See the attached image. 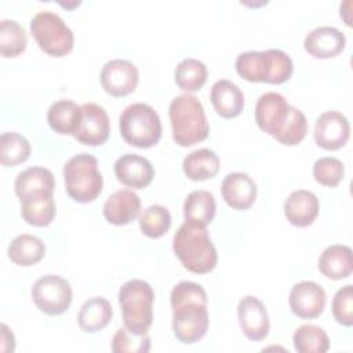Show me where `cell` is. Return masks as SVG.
I'll list each match as a JSON object with an SVG mask.
<instances>
[{"mask_svg": "<svg viewBox=\"0 0 353 353\" xmlns=\"http://www.w3.org/2000/svg\"><path fill=\"white\" fill-rule=\"evenodd\" d=\"M313 137L316 143L325 150H338L347 142L350 137L349 120L336 110L321 113L314 123Z\"/></svg>", "mask_w": 353, "mask_h": 353, "instance_id": "obj_12", "label": "cell"}, {"mask_svg": "<svg viewBox=\"0 0 353 353\" xmlns=\"http://www.w3.org/2000/svg\"><path fill=\"white\" fill-rule=\"evenodd\" d=\"M185 175L192 181H205L214 178L219 171V157L207 148L190 152L182 163Z\"/></svg>", "mask_w": 353, "mask_h": 353, "instance_id": "obj_27", "label": "cell"}, {"mask_svg": "<svg viewBox=\"0 0 353 353\" xmlns=\"http://www.w3.org/2000/svg\"><path fill=\"white\" fill-rule=\"evenodd\" d=\"M294 347L299 353H325L330 349V338L327 332L313 324L298 327L292 335Z\"/></svg>", "mask_w": 353, "mask_h": 353, "instance_id": "obj_31", "label": "cell"}, {"mask_svg": "<svg viewBox=\"0 0 353 353\" xmlns=\"http://www.w3.org/2000/svg\"><path fill=\"white\" fill-rule=\"evenodd\" d=\"M292 106L279 92L262 94L255 105V121L258 127L274 139L281 134L291 117Z\"/></svg>", "mask_w": 353, "mask_h": 353, "instance_id": "obj_9", "label": "cell"}, {"mask_svg": "<svg viewBox=\"0 0 353 353\" xmlns=\"http://www.w3.org/2000/svg\"><path fill=\"white\" fill-rule=\"evenodd\" d=\"M150 350V336L139 335L127 327L119 328L112 339V352L114 353H148Z\"/></svg>", "mask_w": 353, "mask_h": 353, "instance_id": "obj_35", "label": "cell"}, {"mask_svg": "<svg viewBox=\"0 0 353 353\" xmlns=\"http://www.w3.org/2000/svg\"><path fill=\"white\" fill-rule=\"evenodd\" d=\"M153 301L154 292L149 283L139 279L125 281L119 290L124 327L139 335L148 334L153 323Z\"/></svg>", "mask_w": 353, "mask_h": 353, "instance_id": "obj_4", "label": "cell"}, {"mask_svg": "<svg viewBox=\"0 0 353 353\" xmlns=\"http://www.w3.org/2000/svg\"><path fill=\"white\" fill-rule=\"evenodd\" d=\"M8 258L19 266H32L46 255V244L33 234H19L14 237L7 250Z\"/></svg>", "mask_w": 353, "mask_h": 353, "instance_id": "obj_26", "label": "cell"}, {"mask_svg": "<svg viewBox=\"0 0 353 353\" xmlns=\"http://www.w3.org/2000/svg\"><path fill=\"white\" fill-rule=\"evenodd\" d=\"M113 309L110 302L103 296H92L85 301L77 314L79 327L85 332L103 330L112 320Z\"/></svg>", "mask_w": 353, "mask_h": 353, "instance_id": "obj_24", "label": "cell"}, {"mask_svg": "<svg viewBox=\"0 0 353 353\" xmlns=\"http://www.w3.org/2000/svg\"><path fill=\"white\" fill-rule=\"evenodd\" d=\"M73 292L69 281L57 274H46L37 279L32 287V299L36 307L48 314L59 316L72 303Z\"/></svg>", "mask_w": 353, "mask_h": 353, "instance_id": "obj_8", "label": "cell"}, {"mask_svg": "<svg viewBox=\"0 0 353 353\" xmlns=\"http://www.w3.org/2000/svg\"><path fill=\"white\" fill-rule=\"evenodd\" d=\"M294 70L291 57L277 48L262 51L261 81L269 84H283L290 80Z\"/></svg>", "mask_w": 353, "mask_h": 353, "instance_id": "obj_25", "label": "cell"}, {"mask_svg": "<svg viewBox=\"0 0 353 353\" xmlns=\"http://www.w3.org/2000/svg\"><path fill=\"white\" fill-rule=\"evenodd\" d=\"M15 193L19 199L34 192H51L55 189L52 172L44 167H29L21 171L14 182Z\"/></svg>", "mask_w": 353, "mask_h": 353, "instance_id": "obj_28", "label": "cell"}, {"mask_svg": "<svg viewBox=\"0 0 353 353\" xmlns=\"http://www.w3.org/2000/svg\"><path fill=\"white\" fill-rule=\"evenodd\" d=\"M319 270L331 280L349 277L353 270L350 247L342 244L327 247L319 256Z\"/></svg>", "mask_w": 353, "mask_h": 353, "instance_id": "obj_22", "label": "cell"}, {"mask_svg": "<svg viewBox=\"0 0 353 353\" xmlns=\"http://www.w3.org/2000/svg\"><path fill=\"white\" fill-rule=\"evenodd\" d=\"M221 193L223 200L233 210H247L256 199V185L248 174L230 172L221 185Z\"/></svg>", "mask_w": 353, "mask_h": 353, "instance_id": "obj_17", "label": "cell"}, {"mask_svg": "<svg viewBox=\"0 0 353 353\" xmlns=\"http://www.w3.org/2000/svg\"><path fill=\"white\" fill-rule=\"evenodd\" d=\"M30 156L29 141L14 131L3 132L0 137V161L4 167H14L26 161Z\"/></svg>", "mask_w": 353, "mask_h": 353, "instance_id": "obj_32", "label": "cell"}, {"mask_svg": "<svg viewBox=\"0 0 353 353\" xmlns=\"http://www.w3.org/2000/svg\"><path fill=\"white\" fill-rule=\"evenodd\" d=\"M236 70L247 81L261 83L262 51H245L236 58Z\"/></svg>", "mask_w": 353, "mask_h": 353, "instance_id": "obj_38", "label": "cell"}, {"mask_svg": "<svg viewBox=\"0 0 353 353\" xmlns=\"http://www.w3.org/2000/svg\"><path fill=\"white\" fill-rule=\"evenodd\" d=\"M119 128L123 139L135 148L148 149L161 138V121L157 112L148 103L128 105L119 117Z\"/></svg>", "mask_w": 353, "mask_h": 353, "instance_id": "obj_5", "label": "cell"}, {"mask_svg": "<svg viewBox=\"0 0 353 353\" xmlns=\"http://www.w3.org/2000/svg\"><path fill=\"white\" fill-rule=\"evenodd\" d=\"M346 44L345 34L335 26H319L310 30L303 40V47L313 58H334L342 52Z\"/></svg>", "mask_w": 353, "mask_h": 353, "instance_id": "obj_16", "label": "cell"}, {"mask_svg": "<svg viewBox=\"0 0 353 353\" xmlns=\"http://www.w3.org/2000/svg\"><path fill=\"white\" fill-rule=\"evenodd\" d=\"M21 200V215L32 226L43 228L52 222L57 207L51 192H34Z\"/></svg>", "mask_w": 353, "mask_h": 353, "instance_id": "obj_21", "label": "cell"}, {"mask_svg": "<svg viewBox=\"0 0 353 353\" xmlns=\"http://www.w3.org/2000/svg\"><path fill=\"white\" fill-rule=\"evenodd\" d=\"M30 33L37 46L51 57H65L74 44L72 29L52 11H40L30 21Z\"/></svg>", "mask_w": 353, "mask_h": 353, "instance_id": "obj_7", "label": "cell"}, {"mask_svg": "<svg viewBox=\"0 0 353 353\" xmlns=\"http://www.w3.org/2000/svg\"><path fill=\"white\" fill-rule=\"evenodd\" d=\"M80 116V106L69 99H59L48 108L47 121L52 131L62 135H73Z\"/></svg>", "mask_w": 353, "mask_h": 353, "instance_id": "obj_29", "label": "cell"}, {"mask_svg": "<svg viewBox=\"0 0 353 353\" xmlns=\"http://www.w3.org/2000/svg\"><path fill=\"white\" fill-rule=\"evenodd\" d=\"M319 199L317 196L305 189H298L290 193L284 201V215L287 221L298 228L309 226L319 215Z\"/></svg>", "mask_w": 353, "mask_h": 353, "instance_id": "obj_19", "label": "cell"}, {"mask_svg": "<svg viewBox=\"0 0 353 353\" xmlns=\"http://www.w3.org/2000/svg\"><path fill=\"white\" fill-rule=\"evenodd\" d=\"M172 250L183 268L192 273H208L218 262L216 248L212 244L207 229L188 222L182 223L175 232Z\"/></svg>", "mask_w": 353, "mask_h": 353, "instance_id": "obj_2", "label": "cell"}, {"mask_svg": "<svg viewBox=\"0 0 353 353\" xmlns=\"http://www.w3.org/2000/svg\"><path fill=\"white\" fill-rule=\"evenodd\" d=\"M211 103L215 112L223 119H233L239 116L244 108L243 91L230 80H216L210 92Z\"/></svg>", "mask_w": 353, "mask_h": 353, "instance_id": "obj_20", "label": "cell"}, {"mask_svg": "<svg viewBox=\"0 0 353 353\" xmlns=\"http://www.w3.org/2000/svg\"><path fill=\"white\" fill-rule=\"evenodd\" d=\"M110 121L106 110L98 103L88 102L80 106L77 127L73 132L76 141L88 146H98L108 141Z\"/></svg>", "mask_w": 353, "mask_h": 353, "instance_id": "obj_10", "label": "cell"}, {"mask_svg": "<svg viewBox=\"0 0 353 353\" xmlns=\"http://www.w3.org/2000/svg\"><path fill=\"white\" fill-rule=\"evenodd\" d=\"M215 210L216 204L211 192L204 189L193 190L186 196L183 203L185 222L199 228H207L215 216Z\"/></svg>", "mask_w": 353, "mask_h": 353, "instance_id": "obj_23", "label": "cell"}, {"mask_svg": "<svg viewBox=\"0 0 353 353\" xmlns=\"http://www.w3.org/2000/svg\"><path fill=\"white\" fill-rule=\"evenodd\" d=\"M101 85L112 97H125L135 91L139 80L137 66L127 59H110L101 70Z\"/></svg>", "mask_w": 353, "mask_h": 353, "instance_id": "obj_11", "label": "cell"}, {"mask_svg": "<svg viewBox=\"0 0 353 353\" xmlns=\"http://www.w3.org/2000/svg\"><path fill=\"white\" fill-rule=\"evenodd\" d=\"M28 44V36L22 25L14 19L0 22V52L4 58H14L22 54Z\"/></svg>", "mask_w": 353, "mask_h": 353, "instance_id": "obj_33", "label": "cell"}, {"mask_svg": "<svg viewBox=\"0 0 353 353\" xmlns=\"http://www.w3.org/2000/svg\"><path fill=\"white\" fill-rule=\"evenodd\" d=\"M63 179L68 194L77 203L94 201L103 186L98 160L88 153L74 154L65 163Z\"/></svg>", "mask_w": 353, "mask_h": 353, "instance_id": "obj_6", "label": "cell"}, {"mask_svg": "<svg viewBox=\"0 0 353 353\" xmlns=\"http://www.w3.org/2000/svg\"><path fill=\"white\" fill-rule=\"evenodd\" d=\"M172 331L186 345L200 341L208 330L207 292L193 281H179L171 290Z\"/></svg>", "mask_w": 353, "mask_h": 353, "instance_id": "obj_1", "label": "cell"}, {"mask_svg": "<svg viewBox=\"0 0 353 353\" xmlns=\"http://www.w3.org/2000/svg\"><path fill=\"white\" fill-rule=\"evenodd\" d=\"M138 222L145 236L150 239H159L168 232L171 226V214L165 207L153 204L143 210Z\"/></svg>", "mask_w": 353, "mask_h": 353, "instance_id": "obj_34", "label": "cell"}, {"mask_svg": "<svg viewBox=\"0 0 353 353\" xmlns=\"http://www.w3.org/2000/svg\"><path fill=\"white\" fill-rule=\"evenodd\" d=\"M207 76V66L196 58L182 59L174 70V79L176 85L186 92L199 91L205 84Z\"/></svg>", "mask_w": 353, "mask_h": 353, "instance_id": "obj_30", "label": "cell"}, {"mask_svg": "<svg viewBox=\"0 0 353 353\" xmlns=\"http://www.w3.org/2000/svg\"><path fill=\"white\" fill-rule=\"evenodd\" d=\"M239 324L243 334L254 342L263 341L269 334V316L265 305L254 295L240 299L237 306Z\"/></svg>", "mask_w": 353, "mask_h": 353, "instance_id": "obj_14", "label": "cell"}, {"mask_svg": "<svg viewBox=\"0 0 353 353\" xmlns=\"http://www.w3.org/2000/svg\"><path fill=\"white\" fill-rule=\"evenodd\" d=\"M345 167L342 161L336 157H320L313 164V176L314 179L328 188H335L343 179Z\"/></svg>", "mask_w": 353, "mask_h": 353, "instance_id": "obj_36", "label": "cell"}, {"mask_svg": "<svg viewBox=\"0 0 353 353\" xmlns=\"http://www.w3.org/2000/svg\"><path fill=\"white\" fill-rule=\"evenodd\" d=\"M114 175L119 182L128 188L143 189L152 182L154 170L146 157L135 153H125L116 160Z\"/></svg>", "mask_w": 353, "mask_h": 353, "instance_id": "obj_15", "label": "cell"}, {"mask_svg": "<svg viewBox=\"0 0 353 353\" xmlns=\"http://www.w3.org/2000/svg\"><path fill=\"white\" fill-rule=\"evenodd\" d=\"M327 302L324 288L310 280L296 283L288 296V303L292 313L301 319H316L319 317Z\"/></svg>", "mask_w": 353, "mask_h": 353, "instance_id": "obj_13", "label": "cell"}, {"mask_svg": "<svg viewBox=\"0 0 353 353\" xmlns=\"http://www.w3.org/2000/svg\"><path fill=\"white\" fill-rule=\"evenodd\" d=\"M172 139L179 146H192L208 137L210 125L201 102L190 94L176 95L168 109Z\"/></svg>", "mask_w": 353, "mask_h": 353, "instance_id": "obj_3", "label": "cell"}, {"mask_svg": "<svg viewBox=\"0 0 353 353\" xmlns=\"http://www.w3.org/2000/svg\"><path fill=\"white\" fill-rule=\"evenodd\" d=\"M141 211L139 196L130 189H120L112 193L103 204L105 219L116 226L128 225Z\"/></svg>", "mask_w": 353, "mask_h": 353, "instance_id": "obj_18", "label": "cell"}, {"mask_svg": "<svg viewBox=\"0 0 353 353\" xmlns=\"http://www.w3.org/2000/svg\"><path fill=\"white\" fill-rule=\"evenodd\" d=\"M334 319L345 325L352 327L353 324V287L350 284L339 288L331 303Z\"/></svg>", "mask_w": 353, "mask_h": 353, "instance_id": "obj_37", "label": "cell"}]
</instances>
